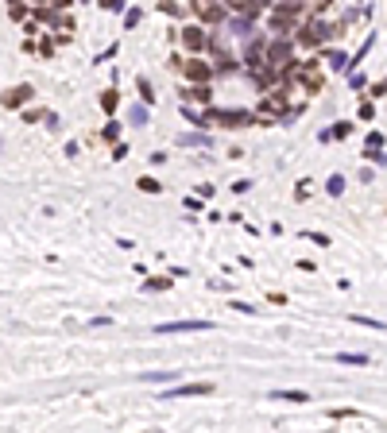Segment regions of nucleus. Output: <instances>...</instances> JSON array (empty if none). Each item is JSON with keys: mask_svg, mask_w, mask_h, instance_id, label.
<instances>
[{"mask_svg": "<svg viewBox=\"0 0 387 433\" xmlns=\"http://www.w3.org/2000/svg\"><path fill=\"white\" fill-rule=\"evenodd\" d=\"M260 116L248 109H205L202 113V128H248Z\"/></svg>", "mask_w": 387, "mask_h": 433, "instance_id": "nucleus-1", "label": "nucleus"}, {"mask_svg": "<svg viewBox=\"0 0 387 433\" xmlns=\"http://www.w3.org/2000/svg\"><path fill=\"white\" fill-rule=\"evenodd\" d=\"M198 19H202L205 27L213 24H229V4H217V0H205V4H198Z\"/></svg>", "mask_w": 387, "mask_h": 433, "instance_id": "nucleus-2", "label": "nucleus"}, {"mask_svg": "<svg viewBox=\"0 0 387 433\" xmlns=\"http://www.w3.org/2000/svg\"><path fill=\"white\" fill-rule=\"evenodd\" d=\"M182 47L186 51H205L209 47V31H205V24H190V27H182Z\"/></svg>", "mask_w": 387, "mask_h": 433, "instance_id": "nucleus-3", "label": "nucleus"}, {"mask_svg": "<svg viewBox=\"0 0 387 433\" xmlns=\"http://www.w3.org/2000/svg\"><path fill=\"white\" fill-rule=\"evenodd\" d=\"M178 97H182V104H190V101H198V104H213V89H209V81H190L186 89H178Z\"/></svg>", "mask_w": 387, "mask_h": 433, "instance_id": "nucleus-4", "label": "nucleus"}, {"mask_svg": "<svg viewBox=\"0 0 387 433\" xmlns=\"http://www.w3.org/2000/svg\"><path fill=\"white\" fill-rule=\"evenodd\" d=\"M298 24V12H287V8H271V19H267V27H271L275 35H290V27Z\"/></svg>", "mask_w": 387, "mask_h": 433, "instance_id": "nucleus-5", "label": "nucleus"}, {"mask_svg": "<svg viewBox=\"0 0 387 433\" xmlns=\"http://www.w3.org/2000/svg\"><path fill=\"white\" fill-rule=\"evenodd\" d=\"M31 97H35V89H31V85H12L8 93H0V104H4V109H24Z\"/></svg>", "mask_w": 387, "mask_h": 433, "instance_id": "nucleus-6", "label": "nucleus"}, {"mask_svg": "<svg viewBox=\"0 0 387 433\" xmlns=\"http://www.w3.org/2000/svg\"><path fill=\"white\" fill-rule=\"evenodd\" d=\"M213 329V321H167V325H155V333H205Z\"/></svg>", "mask_w": 387, "mask_h": 433, "instance_id": "nucleus-7", "label": "nucleus"}, {"mask_svg": "<svg viewBox=\"0 0 387 433\" xmlns=\"http://www.w3.org/2000/svg\"><path fill=\"white\" fill-rule=\"evenodd\" d=\"M178 70H182L190 81H209L213 78V66H209V62H202V58H186Z\"/></svg>", "mask_w": 387, "mask_h": 433, "instance_id": "nucleus-8", "label": "nucleus"}, {"mask_svg": "<svg viewBox=\"0 0 387 433\" xmlns=\"http://www.w3.org/2000/svg\"><path fill=\"white\" fill-rule=\"evenodd\" d=\"M198 395H213V383H182V387L167 391L163 399H198Z\"/></svg>", "mask_w": 387, "mask_h": 433, "instance_id": "nucleus-9", "label": "nucleus"}, {"mask_svg": "<svg viewBox=\"0 0 387 433\" xmlns=\"http://www.w3.org/2000/svg\"><path fill=\"white\" fill-rule=\"evenodd\" d=\"M264 51H267L264 35H255L252 43L244 47V66H248V70H260V66H264Z\"/></svg>", "mask_w": 387, "mask_h": 433, "instance_id": "nucleus-10", "label": "nucleus"}, {"mask_svg": "<svg viewBox=\"0 0 387 433\" xmlns=\"http://www.w3.org/2000/svg\"><path fill=\"white\" fill-rule=\"evenodd\" d=\"M283 113H287V101H283V93H271V89H267L264 104H260V116H283Z\"/></svg>", "mask_w": 387, "mask_h": 433, "instance_id": "nucleus-11", "label": "nucleus"}, {"mask_svg": "<svg viewBox=\"0 0 387 433\" xmlns=\"http://www.w3.org/2000/svg\"><path fill=\"white\" fill-rule=\"evenodd\" d=\"M271 399H283V402H310L306 391H271Z\"/></svg>", "mask_w": 387, "mask_h": 433, "instance_id": "nucleus-12", "label": "nucleus"}, {"mask_svg": "<svg viewBox=\"0 0 387 433\" xmlns=\"http://www.w3.org/2000/svg\"><path fill=\"white\" fill-rule=\"evenodd\" d=\"M128 124H132V128H143V124H147V104H136V109H128Z\"/></svg>", "mask_w": 387, "mask_h": 433, "instance_id": "nucleus-13", "label": "nucleus"}, {"mask_svg": "<svg viewBox=\"0 0 387 433\" xmlns=\"http://www.w3.org/2000/svg\"><path fill=\"white\" fill-rule=\"evenodd\" d=\"M116 104H120V93H116V89H105V93H101V109L113 116V113H116Z\"/></svg>", "mask_w": 387, "mask_h": 433, "instance_id": "nucleus-14", "label": "nucleus"}, {"mask_svg": "<svg viewBox=\"0 0 387 433\" xmlns=\"http://www.w3.org/2000/svg\"><path fill=\"white\" fill-rule=\"evenodd\" d=\"M326 58H329V70H337V74H341V70H349V54H345V51H329Z\"/></svg>", "mask_w": 387, "mask_h": 433, "instance_id": "nucleus-15", "label": "nucleus"}, {"mask_svg": "<svg viewBox=\"0 0 387 433\" xmlns=\"http://www.w3.org/2000/svg\"><path fill=\"white\" fill-rule=\"evenodd\" d=\"M136 89H140V97H143V104H151V101H155V89H151V81H147V78H143V74H140V78H136Z\"/></svg>", "mask_w": 387, "mask_h": 433, "instance_id": "nucleus-16", "label": "nucleus"}, {"mask_svg": "<svg viewBox=\"0 0 387 433\" xmlns=\"http://www.w3.org/2000/svg\"><path fill=\"white\" fill-rule=\"evenodd\" d=\"M170 283H175V275H170V278H147V283H143V290L159 294V290H170Z\"/></svg>", "mask_w": 387, "mask_h": 433, "instance_id": "nucleus-17", "label": "nucleus"}, {"mask_svg": "<svg viewBox=\"0 0 387 433\" xmlns=\"http://www.w3.org/2000/svg\"><path fill=\"white\" fill-rule=\"evenodd\" d=\"M136 186H140L143 193H159V190H163V182H155L151 174H143V178H136Z\"/></svg>", "mask_w": 387, "mask_h": 433, "instance_id": "nucleus-18", "label": "nucleus"}, {"mask_svg": "<svg viewBox=\"0 0 387 433\" xmlns=\"http://www.w3.org/2000/svg\"><path fill=\"white\" fill-rule=\"evenodd\" d=\"M178 143H182V147H205L209 136H178Z\"/></svg>", "mask_w": 387, "mask_h": 433, "instance_id": "nucleus-19", "label": "nucleus"}, {"mask_svg": "<svg viewBox=\"0 0 387 433\" xmlns=\"http://www.w3.org/2000/svg\"><path fill=\"white\" fill-rule=\"evenodd\" d=\"M383 147V136H379V132H372L368 139H364V155H372V151H379Z\"/></svg>", "mask_w": 387, "mask_h": 433, "instance_id": "nucleus-20", "label": "nucleus"}, {"mask_svg": "<svg viewBox=\"0 0 387 433\" xmlns=\"http://www.w3.org/2000/svg\"><path fill=\"white\" fill-rule=\"evenodd\" d=\"M27 4H31V0H12V8H8L12 19H24L27 16Z\"/></svg>", "mask_w": 387, "mask_h": 433, "instance_id": "nucleus-21", "label": "nucleus"}, {"mask_svg": "<svg viewBox=\"0 0 387 433\" xmlns=\"http://www.w3.org/2000/svg\"><path fill=\"white\" fill-rule=\"evenodd\" d=\"M140 19H143V8H128L124 12V27H136Z\"/></svg>", "mask_w": 387, "mask_h": 433, "instance_id": "nucleus-22", "label": "nucleus"}, {"mask_svg": "<svg viewBox=\"0 0 387 433\" xmlns=\"http://www.w3.org/2000/svg\"><path fill=\"white\" fill-rule=\"evenodd\" d=\"M329 136H333V139H345V136H352V124H333V128H329Z\"/></svg>", "mask_w": 387, "mask_h": 433, "instance_id": "nucleus-23", "label": "nucleus"}, {"mask_svg": "<svg viewBox=\"0 0 387 433\" xmlns=\"http://www.w3.org/2000/svg\"><path fill=\"white\" fill-rule=\"evenodd\" d=\"M159 12H167V16H182V8H178L175 0H159Z\"/></svg>", "mask_w": 387, "mask_h": 433, "instance_id": "nucleus-24", "label": "nucleus"}, {"mask_svg": "<svg viewBox=\"0 0 387 433\" xmlns=\"http://www.w3.org/2000/svg\"><path fill=\"white\" fill-rule=\"evenodd\" d=\"M105 12H124V0H97Z\"/></svg>", "mask_w": 387, "mask_h": 433, "instance_id": "nucleus-25", "label": "nucleus"}, {"mask_svg": "<svg viewBox=\"0 0 387 433\" xmlns=\"http://www.w3.org/2000/svg\"><path fill=\"white\" fill-rule=\"evenodd\" d=\"M345 190V178H341V174H333V178H329V193H333V198H337V193H341Z\"/></svg>", "mask_w": 387, "mask_h": 433, "instance_id": "nucleus-26", "label": "nucleus"}, {"mask_svg": "<svg viewBox=\"0 0 387 433\" xmlns=\"http://www.w3.org/2000/svg\"><path fill=\"white\" fill-rule=\"evenodd\" d=\"M47 113H39V109H24V124H35V120H43Z\"/></svg>", "mask_w": 387, "mask_h": 433, "instance_id": "nucleus-27", "label": "nucleus"}, {"mask_svg": "<svg viewBox=\"0 0 387 433\" xmlns=\"http://www.w3.org/2000/svg\"><path fill=\"white\" fill-rule=\"evenodd\" d=\"M101 136H105V139H116V136H120V124H116V120H109V124H105V132H101Z\"/></svg>", "mask_w": 387, "mask_h": 433, "instance_id": "nucleus-28", "label": "nucleus"}, {"mask_svg": "<svg viewBox=\"0 0 387 433\" xmlns=\"http://www.w3.org/2000/svg\"><path fill=\"white\" fill-rule=\"evenodd\" d=\"M341 364H368V356H356V352H345Z\"/></svg>", "mask_w": 387, "mask_h": 433, "instance_id": "nucleus-29", "label": "nucleus"}, {"mask_svg": "<svg viewBox=\"0 0 387 433\" xmlns=\"http://www.w3.org/2000/svg\"><path fill=\"white\" fill-rule=\"evenodd\" d=\"M302 4L306 0H279V8H287V12H302Z\"/></svg>", "mask_w": 387, "mask_h": 433, "instance_id": "nucleus-30", "label": "nucleus"}, {"mask_svg": "<svg viewBox=\"0 0 387 433\" xmlns=\"http://www.w3.org/2000/svg\"><path fill=\"white\" fill-rule=\"evenodd\" d=\"M39 54H43V58H51V54H54V39H43V43H39Z\"/></svg>", "mask_w": 387, "mask_h": 433, "instance_id": "nucleus-31", "label": "nucleus"}, {"mask_svg": "<svg viewBox=\"0 0 387 433\" xmlns=\"http://www.w3.org/2000/svg\"><path fill=\"white\" fill-rule=\"evenodd\" d=\"M306 240H310V244H321V248H329V236H321V232H306Z\"/></svg>", "mask_w": 387, "mask_h": 433, "instance_id": "nucleus-32", "label": "nucleus"}, {"mask_svg": "<svg viewBox=\"0 0 387 433\" xmlns=\"http://www.w3.org/2000/svg\"><path fill=\"white\" fill-rule=\"evenodd\" d=\"M372 116H376V109H372V104L364 101V104H360V120H372Z\"/></svg>", "mask_w": 387, "mask_h": 433, "instance_id": "nucleus-33", "label": "nucleus"}, {"mask_svg": "<svg viewBox=\"0 0 387 433\" xmlns=\"http://www.w3.org/2000/svg\"><path fill=\"white\" fill-rule=\"evenodd\" d=\"M31 4H51V0H31Z\"/></svg>", "mask_w": 387, "mask_h": 433, "instance_id": "nucleus-34", "label": "nucleus"}]
</instances>
